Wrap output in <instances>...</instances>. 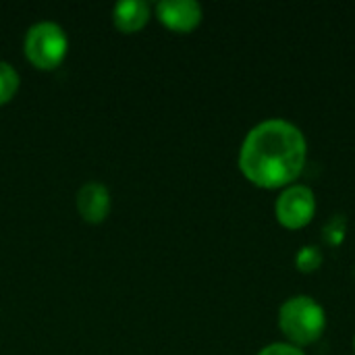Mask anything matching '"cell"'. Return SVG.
Listing matches in <instances>:
<instances>
[{
	"instance_id": "obj_1",
	"label": "cell",
	"mask_w": 355,
	"mask_h": 355,
	"mask_svg": "<svg viewBox=\"0 0 355 355\" xmlns=\"http://www.w3.org/2000/svg\"><path fill=\"white\" fill-rule=\"evenodd\" d=\"M306 154L304 133L287 121L272 119L248 133L239 152V168L254 185L275 189L302 175Z\"/></svg>"
},
{
	"instance_id": "obj_2",
	"label": "cell",
	"mask_w": 355,
	"mask_h": 355,
	"mask_svg": "<svg viewBox=\"0 0 355 355\" xmlns=\"http://www.w3.org/2000/svg\"><path fill=\"white\" fill-rule=\"evenodd\" d=\"M279 324L289 341H293L295 345H308L322 335L327 327V316L318 302L308 295H295L283 304Z\"/></svg>"
},
{
	"instance_id": "obj_3",
	"label": "cell",
	"mask_w": 355,
	"mask_h": 355,
	"mask_svg": "<svg viewBox=\"0 0 355 355\" xmlns=\"http://www.w3.org/2000/svg\"><path fill=\"white\" fill-rule=\"evenodd\" d=\"M27 60L40 71H54L69 52V37L64 29L52 21H42L29 27L23 44Z\"/></svg>"
},
{
	"instance_id": "obj_4",
	"label": "cell",
	"mask_w": 355,
	"mask_h": 355,
	"mask_svg": "<svg viewBox=\"0 0 355 355\" xmlns=\"http://www.w3.org/2000/svg\"><path fill=\"white\" fill-rule=\"evenodd\" d=\"M275 210H277V218L283 227L302 229L312 220V216L316 212L314 191L306 185H291L281 193Z\"/></svg>"
},
{
	"instance_id": "obj_5",
	"label": "cell",
	"mask_w": 355,
	"mask_h": 355,
	"mask_svg": "<svg viewBox=\"0 0 355 355\" xmlns=\"http://www.w3.org/2000/svg\"><path fill=\"white\" fill-rule=\"evenodd\" d=\"M158 21L179 33L193 31L202 21V6L193 0H162L156 4Z\"/></svg>"
},
{
	"instance_id": "obj_6",
	"label": "cell",
	"mask_w": 355,
	"mask_h": 355,
	"mask_svg": "<svg viewBox=\"0 0 355 355\" xmlns=\"http://www.w3.org/2000/svg\"><path fill=\"white\" fill-rule=\"evenodd\" d=\"M77 212L89 225H100L110 212V193L102 183H85L77 191Z\"/></svg>"
},
{
	"instance_id": "obj_7",
	"label": "cell",
	"mask_w": 355,
	"mask_h": 355,
	"mask_svg": "<svg viewBox=\"0 0 355 355\" xmlns=\"http://www.w3.org/2000/svg\"><path fill=\"white\" fill-rule=\"evenodd\" d=\"M114 27L123 33H135L150 21V4L144 0H125L112 8Z\"/></svg>"
},
{
	"instance_id": "obj_8",
	"label": "cell",
	"mask_w": 355,
	"mask_h": 355,
	"mask_svg": "<svg viewBox=\"0 0 355 355\" xmlns=\"http://www.w3.org/2000/svg\"><path fill=\"white\" fill-rule=\"evenodd\" d=\"M19 92V73L4 60H0V106L8 104Z\"/></svg>"
},
{
	"instance_id": "obj_9",
	"label": "cell",
	"mask_w": 355,
	"mask_h": 355,
	"mask_svg": "<svg viewBox=\"0 0 355 355\" xmlns=\"http://www.w3.org/2000/svg\"><path fill=\"white\" fill-rule=\"evenodd\" d=\"M295 264L302 272H314L320 264H322V252L316 245H306L300 250Z\"/></svg>"
},
{
	"instance_id": "obj_10",
	"label": "cell",
	"mask_w": 355,
	"mask_h": 355,
	"mask_svg": "<svg viewBox=\"0 0 355 355\" xmlns=\"http://www.w3.org/2000/svg\"><path fill=\"white\" fill-rule=\"evenodd\" d=\"M343 233H345V220H343L341 216H335V218L327 225V229H324V239H327L331 245H337V243H341Z\"/></svg>"
},
{
	"instance_id": "obj_11",
	"label": "cell",
	"mask_w": 355,
	"mask_h": 355,
	"mask_svg": "<svg viewBox=\"0 0 355 355\" xmlns=\"http://www.w3.org/2000/svg\"><path fill=\"white\" fill-rule=\"evenodd\" d=\"M258 355H304V352L287 343H275V345L264 347Z\"/></svg>"
}]
</instances>
